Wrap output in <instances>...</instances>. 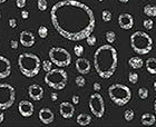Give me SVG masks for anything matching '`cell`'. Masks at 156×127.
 I'll use <instances>...</instances> for the list:
<instances>
[{
  "instance_id": "10",
  "label": "cell",
  "mask_w": 156,
  "mask_h": 127,
  "mask_svg": "<svg viewBox=\"0 0 156 127\" xmlns=\"http://www.w3.org/2000/svg\"><path fill=\"white\" fill-rule=\"evenodd\" d=\"M18 111L23 117H31L35 111L34 104L29 101H21L18 104Z\"/></svg>"
},
{
  "instance_id": "39",
  "label": "cell",
  "mask_w": 156,
  "mask_h": 127,
  "mask_svg": "<svg viewBox=\"0 0 156 127\" xmlns=\"http://www.w3.org/2000/svg\"><path fill=\"white\" fill-rule=\"evenodd\" d=\"M79 101H80V99H79V96H78V95H74V96L72 97V101L74 105L79 104Z\"/></svg>"
},
{
  "instance_id": "29",
  "label": "cell",
  "mask_w": 156,
  "mask_h": 127,
  "mask_svg": "<svg viewBox=\"0 0 156 127\" xmlns=\"http://www.w3.org/2000/svg\"><path fill=\"white\" fill-rule=\"evenodd\" d=\"M138 79H140V77H138V74H137V72H130L129 74H128V80H129L130 84L135 85L138 82Z\"/></svg>"
},
{
  "instance_id": "16",
  "label": "cell",
  "mask_w": 156,
  "mask_h": 127,
  "mask_svg": "<svg viewBox=\"0 0 156 127\" xmlns=\"http://www.w3.org/2000/svg\"><path fill=\"white\" fill-rule=\"evenodd\" d=\"M28 95L35 101H41L44 97V88L38 84H33L28 87Z\"/></svg>"
},
{
  "instance_id": "38",
  "label": "cell",
  "mask_w": 156,
  "mask_h": 127,
  "mask_svg": "<svg viewBox=\"0 0 156 127\" xmlns=\"http://www.w3.org/2000/svg\"><path fill=\"white\" fill-rule=\"evenodd\" d=\"M21 18L23 19H28L29 18V11H27V10H21Z\"/></svg>"
},
{
  "instance_id": "5",
  "label": "cell",
  "mask_w": 156,
  "mask_h": 127,
  "mask_svg": "<svg viewBox=\"0 0 156 127\" xmlns=\"http://www.w3.org/2000/svg\"><path fill=\"white\" fill-rule=\"evenodd\" d=\"M108 96L117 106H125L132 99V90L124 84H113L108 87Z\"/></svg>"
},
{
  "instance_id": "24",
  "label": "cell",
  "mask_w": 156,
  "mask_h": 127,
  "mask_svg": "<svg viewBox=\"0 0 156 127\" xmlns=\"http://www.w3.org/2000/svg\"><path fill=\"white\" fill-rule=\"evenodd\" d=\"M41 68L42 70H45L46 72H50L52 69V62L50 59H46V60H42L41 62Z\"/></svg>"
},
{
  "instance_id": "36",
  "label": "cell",
  "mask_w": 156,
  "mask_h": 127,
  "mask_svg": "<svg viewBox=\"0 0 156 127\" xmlns=\"http://www.w3.org/2000/svg\"><path fill=\"white\" fill-rule=\"evenodd\" d=\"M8 23H9L10 28H12V29H15L17 27V20L15 19V18H10V19L8 20Z\"/></svg>"
},
{
  "instance_id": "7",
  "label": "cell",
  "mask_w": 156,
  "mask_h": 127,
  "mask_svg": "<svg viewBox=\"0 0 156 127\" xmlns=\"http://www.w3.org/2000/svg\"><path fill=\"white\" fill-rule=\"evenodd\" d=\"M48 55L52 64L60 68L67 67L72 64V55L69 54L67 49L62 48V47H51L49 49Z\"/></svg>"
},
{
  "instance_id": "46",
  "label": "cell",
  "mask_w": 156,
  "mask_h": 127,
  "mask_svg": "<svg viewBox=\"0 0 156 127\" xmlns=\"http://www.w3.org/2000/svg\"><path fill=\"white\" fill-rule=\"evenodd\" d=\"M7 0H0V5H1V3H3V2H6Z\"/></svg>"
},
{
  "instance_id": "43",
  "label": "cell",
  "mask_w": 156,
  "mask_h": 127,
  "mask_svg": "<svg viewBox=\"0 0 156 127\" xmlns=\"http://www.w3.org/2000/svg\"><path fill=\"white\" fill-rule=\"evenodd\" d=\"M117 1H119V2H122V3H127L129 0H117Z\"/></svg>"
},
{
  "instance_id": "41",
  "label": "cell",
  "mask_w": 156,
  "mask_h": 127,
  "mask_svg": "<svg viewBox=\"0 0 156 127\" xmlns=\"http://www.w3.org/2000/svg\"><path fill=\"white\" fill-rule=\"evenodd\" d=\"M5 121V114L2 113V111H0V124H2Z\"/></svg>"
},
{
  "instance_id": "27",
  "label": "cell",
  "mask_w": 156,
  "mask_h": 127,
  "mask_svg": "<svg viewBox=\"0 0 156 127\" xmlns=\"http://www.w3.org/2000/svg\"><path fill=\"white\" fill-rule=\"evenodd\" d=\"M148 94H150V91H148V89H147L146 87H140L138 88V96H140V99H147V97H148Z\"/></svg>"
},
{
  "instance_id": "33",
  "label": "cell",
  "mask_w": 156,
  "mask_h": 127,
  "mask_svg": "<svg viewBox=\"0 0 156 127\" xmlns=\"http://www.w3.org/2000/svg\"><path fill=\"white\" fill-rule=\"evenodd\" d=\"M143 26L145 29L147 30H151V29H153V27H154V21L151 18H147V19H145L143 21Z\"/></svg>"
},
{
  "instance_id": "37",
  "label": "cell",
  "mask_w": 156,
  "mask_h": 127,
  "mask_svg": "<svg viewBox=\"0 0 156 127\" xmlns=\"http://www.w3.org/2000/svg\"><path fill=\"white\" fill-rule=\"evenodd\" d=\"M18 46H19V41H18V40H15V39L10 40V47L12 49H17Z\"/></svg>"
},
{
  "instance_id": "22",
  "label": "cell",
  "mask_w": 156,
  "mask_h": 127,
  "mask_svg": "<svg viewBox=\"0 0 156 127\" xmlns=\"http://www.w3.org/2000/svg\"><path fill=\"white\" fill-rule=\"evenodd\" d=\"M143 12L147 17H156V6L154 5H146L143 8Z\"/></svg>"
},
{
  "instance_id": "6",
  "label": "cell",
  "mask_w": 156,
  "mask_h": 127,
  "mask_svg": "<svg viewBox=\"0 0 156 127\" xmlns=\"http://www.w3.org/2000/svg\"><path fill=\"white\" fill-rule=\"evenodd\" d=\"M45 84L55 90H62L68 83V75L66 70L62 68L51 69L50 72H46L45 75Z\"/></svg>"
},
{
  "instance_id": "21",
  "label": "cell",
  "mask_w": 156,
  "mask_h": 127,
  "mask_svg": "<svg viewBox=\"0 0 156 127\" xmlns=\"http://www.w3.org/2000/svg\"><path fill=\"white\" fill-rule=\"evenodd\" d=\"M145 66H146V70L151 75H156V58L154 57L148 58L145 62Z\"/></svg>"
},
{
  "instance_id": "3",
  "label": "cell",
  "mask_w": 156,
  "mask_h": 127,
  "mask_svg": "<svg viewBox=\"0 0 156 127\" xmlns=\"http://www.w3.org/2000/svg\"><path fill=\"white\" fill-rule=\"evenodd\" d=\"M18 67L20 72L28 78H33L40 72L41 60L33 52H23L18 57Z\"/></svg>"
},
{
  "instance_id": "40",
  "label": "cell",
  "mask_w": 156,
  "mask_h": 127,
  "mask_svg": "<svg viewBox=\"0 0 156 127\" xmlns=\"http://www.w3.org/2000/svg\"><path fill=\"white\" fill-rule=\"evenodd\" d=\"M93 87H94V90L95 91H99L101 89V84H99V83H94Z\"/></svg>"
},
{
  "instance_id": "20",
  "label": "cell",
  "mask_w": 156,
  "mask_h": 127,
  "mask_svg": "<svg viewBox=\"0 0 156 127\" xmlns=\"http://www.w3.org/2000/svg\"><path fill=\"white\" fill-rule=\"evenodd\" d=\"M128 65L133 69H140L144 65V60L140 57H138V56H134V57H130L129 58Z\"/></svg>"
},
{
  "instance_id": "18",
  "label": "cell",
  "mask_w": 156,
  "mask_h": 127,
  "mask_svg": "<svg viewBox=\"0 0 156 127\" xmlns=\"http://www.w3.org/2000/svg\"><path fill=\"white\" fill-rule=\"evenodd\" d=\"M156 122V115L152 114V113H145L142 115L140 117V123L144 126H153Z\"/></svg>"
},
{
  "instance_id": "44",
  "label": "cell",
  "mask_w": 156,
  "mask_h": 127,
  "mask_svg": "<svg viewBox=\"0 0 156 127\" xmlns=\"http://www.w3.org/2000/svg\"><path fill=\"white\" fill-rule=\"evenodd\" d=\"M154 113H155V115H156V99L154 101Z\"/></svg>"
},
{
  "instance_id": "31",
  "label": "cell",
  "mask_w": 156,
  "mask_h": 127,
  "mask_svg": "<svg viewBox=\"0 0 156 127\" xmlns=\"http://www.w3.org/2000/svg\"><path fill=\"white\" fill-rule=\"evenodd\" d=\"M84 47L81 45H79V44H77V45L74 46V54H75L77 57H81L83 56V54H84Z\"/></svg>"
},
{
  "instance_id": "14",
  "label": "cell",
  "mask_w": 156,
  "mask_h": 127,
  "mask_svg": "<svg viewBox=\"0 0 156 127\" xmlns=\"http://www.w3.org/2000/svg\"><path fill=\"white\" fill-rule=\"evenodd\" d=\"M19 42L23 47H33L36 42V38H35V35H34L31 31L29 30H23L20 33V38H19Z\"/></svg>"
},
{
  "instance_id": "35",
  "label": "cell",
  "mask_w": 156,
  "mask_h": 127,
  "mask_svg": "<svg viewBox=\"0 0 156 127\" xmlns=\"http://www.w3.org/2000/svg\"><path fill=\"white\" fill-rule=\"evenodd\" d=\"M26 3H27V1L26 0H16V6H17V8H25L26 7Z\"/></svg>"
},
{
  "instance_id": "19",
  "label": "cell",
  "mask_w": 156,
  "mask_h": 127,
  "mask_svg": "<svg viewBox=\"0 0 156 127\" xmlns=\"http://www.w3.org/2000/svg\"><path fill=\"white\" fill-rule=\"evenodd\" d=\"M76 122H77V124L80 125V126H88V125L91 123V116L86 114V113H81V114H79L77 116Z\"/></svg>"
},
{
  "instance_id": "4",
  "label": "cell",
  "mask_w": 156,
  "mask_h": 127,
  "mask_svg": "<svg viewBox=\"0 0 156 127\" xmlns=\"http://www.w3.org/2000/svg\"><path fill=\"white\" fill-rule=\"evenodd\" d=\"M130 47L138 55H146L153 49V39L145 31H135L130 36Z\"/></svg>"
},
{
  "instance_id": "17",
  "label": "cell",
  "mask_w": 156,
  "mask_h": 127,
  "mask_svg": "<svg viewBox=\"0 0 156 127\" xmlns=\"http://www.w3.org/2000/svg\"><path fill=\"white\" fill-rule=\"evenodd\" d=\"M76 69L77 72L81 75H87L90 72L91 68V64L90 62L86 58H83V57H78V59L76 60Z\"/></svg>"
},
{
  "instance_id": "9",
  "label": "cell",
  "mask_w": 156,
  "mask_h": 127,
  "mask_svg": "<svg viewBox=\"0 0 156 127\" xmlns=\"http://www.w3.org/2000/svg\"><path fill=\"white\" fill-rule=\"evenodd\" d=\"M88 106L90 109L91 114L95 117L101 118L105 114V101L103 96H101L98 91L90 95L89 101H88Z\"/></svg>"
},
{
  "instance_id": "8",
  "label": "cell",
  "mask_w": 156,
  "mask_h": 127,
  "mask_svg": "<svg viewBox=\"0 0 156 127\" xmlns=\"http://www.w3.org/2000/svg\"><path fill=\"white\" fill-rule=\"evenodd\" d=\"M16 101V90L8 83H0V111H6Z\"/></svg>"
},
{
  "instance_id": "2",
  "label": "cell",
  "mask_w": 156,
  "mask_h": 127,
  "mask_svg": "<svg viewBox=\"0 0 156 127\" xmlns=\"http://www.w3.org/2000/svg\"><path fill=\"white\" fill-rule=\"evenodd\" d=\"M118 65V54L116 48L111 44L103 45L94 54V67L99 77L111 78L114 75Z\"/></svg>"
},
{
  "instance_id": "47",
  "label": "cell",
  "mask_w": 156,
  "mask_h": 127,
  "mask_svg": "<svg viewBox=\"0 0 156 127\" xmlns=\"http://www.w3.org/2000/svg\"><path fill=\"white\" fill-rule=\"evenodd\" d=\"M98 1H101H101H104V0H98Z\"/></svg>"
},
{
  "instance_id": "48",
  "label": "cell",
  "mask_w": 156,
  "mask_h": 127,
  "mask_svg": "<svg viewBox=\"0 0 156 127\" xmlns=\"http://www.w3.org/2000/svg\"><path fill=\"white\" fill-rule=\"evenodd\" d=\"M0 19H1V12H0Z\"/></svg>"
},
{
  "instance_id": "45",
  "label": "cell",
  "mask_w": 156,
  "mask_h": 127,
  "mask_svg": "<svg viewBox=\"0 0 156 127\" xmlns=\"http://www.w3.org/2000/svg\"><path fill=\"white\" fill-rule=\"evenodd\" d=\"M153 86H154V90H155V91H156V80H155V82H154Z\"/></svg>"
},
{
  "instance_id": "23",
  "label": "cell",
  "mask_w": 156,
  "mask_h": 127,
  "mask_svg": "<svg viewBox=\"0 0 156 127\" xmlns=\"http://www.w3.org/2000/svg\"><path fill=\"white\" fill-rule=\"evenodd\" d=\"M105 37H106V41L108 42V44H114L115 40H116V34H115V31H113V30H108L107 33L105 34Z\"/></svg>"
},
{
  "instance_id": "30",
  "label": "cell",
  "mask_w": 156,
  "mask_h": 127,
  "mask_svg": "<svg viewBox=\"0 0 156 127\" xmlns=\"http://www.w3.org/2000/svg\"><path fill=\"white\" fill-rule=\"evenodd\" d=\"M134 116H135V113H134L133 109H126L125 113H124V118H125V121H127V122L133 121Z\"/></svg>"
},
{
  "instance_id": "26",
  "label": "cell",
  "mask_w": 156,
  "mask_h": 127,
  "mask_svg": "<svg viewBox=\"0 0 156 127\" xmlns=\"http://www.w3.org/2000/svg\"><path fill=\"white\" fill-rule=\"evenodd\" d=\"M101 19L105 23H109L113 19V15H112V12L109 10H103V12H101Z\"/></svg>"
},
{
  "instance_id": "32",
  "label": "cell",
  "mask_w": 156,
  "mask_h": 127,
  "mask_svg": "<svg viewBox=\"0 0 156 127\" xmlns=\"http://www.w3.org/2000/svg\"><path fill=\"white\" fill-rule=\"evenodd\" d=\"M75 84L77 85L78 87H84L85 85H86V79L84 78V76L81 75V74L75 78Z\"/></svg>"
},
{
  "instance_id": "13",
  "label": "cell",
  "mask_w": 156,
  "mask_h": 127,
  "mask_svg": "<svg viewBox=\"0 0 156 127\" xmlns=\"http://www.w3.org/2000/svg\"><path fill=\"white\" fill-rule=\"evenodd\" d=\"M11 74V62L7 57L0 55V79L9 77Z\"/></svg>"
},
{
  "instance_id": "11",
  "label": "cell",
  "mask_w": 156,
  "mask_h": 127,
  "mask_svg": "<svg viewBox=\"0 0 156 127\" xmlns=\"http://www.w3.org/2000/svg\"><path fill=\"white\" fill-rule=\"evenodd\" d=\"M117 21H118V25H119L120 28L124 30H129L134 27V18L130 13H120L119 16H118Z\"/></svg>"
},
{
  "instance_id": "15",
  "label": "cell",
  "mask_w": 156,
  "mask_h": 127,
  "mask_svg": "<svg viewBox=\"0 0 156 127\" xmlns=\"http://www.w3.org/2000/svg\"><path fill=\"white\" fill-rule=\"evenodd\" d=\"M38 117L40 119L42 124L45 125H49L51 124L52 122L55 121V115H54V111L50 109V108L44 107L41 108L38 113Z\"/></svg>"
},
{
  "instance_id": "1",
  "label": "cell",
  "mask_w": 156,
  "mask_h": 127,
  "mask_svg": "<svg viewBox=\"0 0 156 127\" xmlns=\"http://www.w3.org/2000/svg\"><path fill=\"white\" fill-rule=\"evenodd\" d=\"M50 19L55 30L72 41H80L93 34L96 19L93 10L77 0H62L50 9Z\"/></svg>"
},
{
  "instance_id": "28",
  "label": "cell",
  "mask_w": 156,
  "mask_h": 127,
  "mask_svg": "<svg viewBox=\"0 0 156 127\" xmlns=\"http://www.w3.org/2000/svg\"><path fill=\"white\" fill-rule=\"evenodd\" d=\"M37 8H38L39 11H46L48 8L47 0H37Z\"/></svg>"
},
{
  "instance_id": "25",
  "label": "cell",
  "mask_w": 156,
  "mask_h": 127,
  "mask_svg": "<svg viewBox=\"0 0 156 127\" xmlns=\"http://www.w3.org/2000/svg\"><path fill=\"white\" fill-rule=\"evenodd\" d=\"M38 36L40 37V38H42V39H45V38H47V36H48V28L46 26H40L38 28Z\"/></svg>"
},
{
  "instance_id": "34",
  "label": "cell",
  "mask_w": 156,
  "mask_h": 127,
  "mask_svg": "<svg viewBox=\"0 0 156 127\" xmlns=\"http://www.w3.org/2000/svg\"><path fill=\"white\" fill-rule=\"evenodd\" d=\"M96 41H97V38H96V36H95V35H93V34H90V35L86 38V42H87L88 46L96 45Z\"/></svg>"
},
{
  "instance_id": "42",
  "label": "cell",
  "mask_w": 156,
  "mask_h": 127,
  "mask_svg": "<svg viewBox=\"0 0 156 127\" xmlns=\"http://www.w3.org/2000/svg\"><path fill=\"white\" fill-rule=\"evenodd\" d=\"M57 99H58V95L56 94V93H52V94H51V101H56Z\"/></svg>"
},
{
  "instance_id": "12",
  "label": "cell",
  "mask_w": 156,
  "mask_h": 127,
  "mask_svg": "<svg viewBox=\"0 0 156 127\" xmlns=\"http://www.w3.org/2000/svg\"><path fill=\"white\" fill-rule=\"evenodd\" d=\"M59 113H60L62 118L70 119V118H73L74 114H75V106H74L73 103L64 101V103H62L60 106H59Z\"/></svg>"
}]
</instances>
